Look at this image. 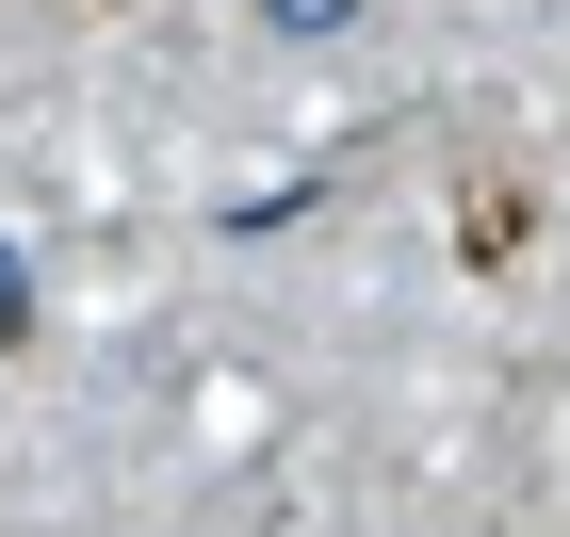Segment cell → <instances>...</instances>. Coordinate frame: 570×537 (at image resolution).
Returning a JSON list of instances; mask_svg holds the SVG:
<instances>
[{
  "instance_id": "cell-1",
  "label": "cell",
  "mask_w": 570,
  "mask_h": 537,
  "mask_svg": "<svg viewBox=\"0 0 570 537\" xmlns=\"http://www.w3.org/2000/svg\"><path fill=\"white\" fill-rule=\"evenodd\" d=\"M17 326H33V294H17V245H0V342H17Z\"/></svg>"
},
{
  "instance_id": "cell-2",
  "label": "cell",
  "mask_w": 570,
  "mask_h": 537,
  "mask_svg": "<svg viewBox=\"0 0 570 537\" xmlns=\"http://www.w3.org/2000/svg\"><path fill=\"white\" fill-rule=\"evenodd\" d=\"M326 17H358V0H277V33H326Z\"/></svg>"
}]
</instances>
